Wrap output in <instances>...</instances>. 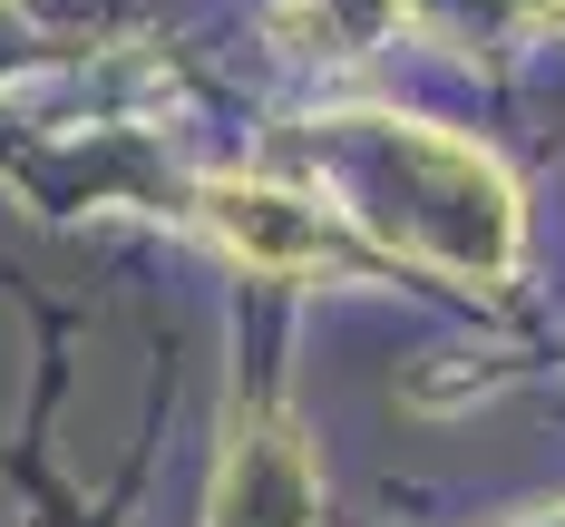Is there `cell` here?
Segmentation results:
<instances>
[{
  "mask_svg": "<svg viewBox=\"0 0 565 527\" xmlns=\"http://www.w3.org/2000/svg\"><path fill=\"white\" fill-rule=\"evenodd\" d=\"M302 157L322 176V196H341V215L409 264L458 274V284H498L516 264V186L498 176V157H478L449 127L322 117L302 137Z\"/></svg>",
  "mask_w": 565,
  "mask_h": 527,
  "instance_id": "obj_1",
  "label": "cell"
},
{
  "mask_svg": "<svg viewBox=\"0 0 565 527\" xmlns=\"http://www.w3.org/2000/svg\"><path fill=\"white\" fill-rule=\"evenodd\" d=\"M205 215L225 225V244L244 264H274V274H302L322 264V215L282 186H205Z\"/></svg>",
  "mask_w": 565,
  "mask_h": 527,
  "instance_id": "obj_2",
  "label": "cell"
},
{
  "mask_svg": "<svg viewBox=\"0 0 565 527\" xmlns=\"http://www.w3.org/2000/svg\"><path fill=\"white\" fill-rule=\"evenodd\" d=\"M322 20H332V40H381L399 20V0H322Z\"/></svg>",
  "mask_w": 565,
  "mask_h": 527,
  "instance_id": "obj_3",
  "label": "cell"
}]
</instances>
